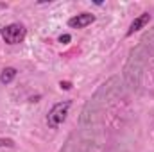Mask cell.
Instances as JSON below:
<instances>
[{
	"label": "cell",
	"instance_id": "8",
	"mask_svg": "<svg viewBox=\"0 0 154 152\" xmlns=\"http://www.w3.org/2000/svg\"><path fill=\"white\" fill-rule=\"evenodd\" d=\"M70 36H68V34H63V36H59V43H68V41H70Z\"/></svg>",
	"mask_w": 154,
	"mask_h": 152
},
{
	"label": "cell",
	"instance_id": "6",
	"mask_svg": "<svg viewBox=\"0 0 154 152\" xmlns=\"http://www.w3.org/2000/svg\"><path fill=\"white\" fill-rule=\"evenodd\" d=\"M14 143H13V140H4V138H0V147H13Z\"/></svg>",
	"mask_w": 154,
	"mask_h": 152
},
{
	"label": "cell",
	"instance_id": "3",
	"mask_svg": "<svg viewBox=\"0 0 154 152\" xmlns=\"http://www.w3.org/2000/svg\"><path fill=\"white\" fill-rule=\"evenodd\" d=\"M95 22V16L93 14H90V13H81V14H77L74 18H70L68 20V25L72 27V29H84V27H88L90 23H93Z\"/></svg>",
	"mask_w": 154,
	"mask_h": 152
},
{
	"label": "cell",
	"instance_id": "2",
	"mask_svg": "<svg viewBox=\"0 0 154 152\" xmlns=\"http://www.w3.org/2000/svg\"><path fill=\"white\" fill-rule=\"evenodd\" d=\"M0 34H2V38L5 43H9V45H18V43H22L23 39H25V27L23 25H20V23H11V25H7V27H4L2 31H0Z\"/></svg>",
	"mask_w": 154,
	"mask_h": 152
},
{
	"label": "cell",
	"instance_id": "7",
	"mask_svg": "<svg viewBox=\"0 0 154 152\" xmlns=\"http://www.w3.org/2000/svg\"><path fill=\"white\" fill-rule=\"evenodd\" d=\"M59 86H61V88H63V90H70V88H72V84H70V82H68V81H65V82H63V81H61V82H59Z\"/></svg>",
	"mask_w": 154,
	"mask_h": 152
},
{
	"label": "cell",
	"instance_id": "4",
	"mask_svg": "<svg viewBox=\"0 0 154 152\" xmlns=\"http://www.w3.org/2000/svg\"><path fill=\"white\" fill-rule=\"evenodd\" d=\"M151 22V14L149 13H143V14H140L138 18H134V22L129 25V31H127V36H131V34H134L136 31H140V29H143L147 23Z\"/></svg>",
	"mask_w": 154,
	"mask_h": 152
},
{
	"label": "cell",
	"instance_id": "5",
	"mask_svg": "<svg viewBox=\"0 0 154 152\" xmlns=\"http://www.w3.org/2000/svg\"><path fill=\"white\" fill-rule=\"evenodd\" d=\"M14 77H16V68H5V70H2V74H0V82L2 84H9V82H13L14 81Z\"/></svg>",
	"mask_w": 154,
	"mask_h": 152
},
{
	"label": "cell",
	"instance_id": "1",
	"mask_svg": "<svg viewBox=\"0 0 154 152\" xmlns=\"http://www.w3.org/2000/svg\"><path fill=\"white\" fill-rule=\"evenodd\" d=\"M70 106H72V102H68V100L56 104V106L48 111V114H47V123H48V127L57 129V127L66 120V114H68Z\"/></svg>",
	"mask_w": 154,
	"mask_h": 152
}]
</instances>
